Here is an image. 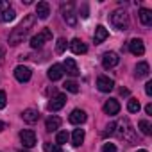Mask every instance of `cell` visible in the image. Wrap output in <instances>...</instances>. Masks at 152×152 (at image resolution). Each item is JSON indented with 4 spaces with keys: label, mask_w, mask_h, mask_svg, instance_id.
<instances>
[{
    "label": "cell",
    "mask_w": 152,
    "mask_h": 152,
    "mask_svg": "<svg viewBox=\"0 0 152 152\" xmlns=\"http://www.w3.org/2000/svg\"><path fill=\"white\" fill-rule=\"evenodd\" d=\"M138 16H140V22L143 23V25H152V11L150 9H140V13H138Z\"/></svg>",
    "instance_id": "44dd1931"
},
{
    "label": "cell",
    "mask_w": 152,
    "mask_h": 152,
    "mask_svg": "<svg viewBox=\"0 0 152 152\" xmlns=\"http://www.w3.org/2000/svg\"><path fill=\"white\" fill-rule=\"evenodd\" d=\"M45 127H47V131H57L59 127H61V118L59 116H50V118H47V122H45Z\"/></svg>",
    "instance_id": "7402d4cb"
},
{
    "label": "cell",
    "mask_w": 152,
    "mask_h": 152,
    "mask_svg": "<svg viewBox=\"0 0 152 152\" xmlns=\"http://www.w3.org/2000/svg\"><path fill=\"white\" fill-rule=\"evenodd\" d=\"M20 140H22V145L25 147V148H32L34 145H36V134H34V131H31V129H23L22 132H20Z\"/></svg>",
    "instance_id": "5b68a950"
},
{
    "label": "cell",
    "mask_w": 152,
    "mask_h": 152,
    "mask_svg": "<svg viewBox=\"0 0 152 152\" xmlns=\"http://www.w3.org/2000/svg\"><path fill=\"white\" fill-rule=\"evenodd\" d=\"M22 118H23V122H27V124H36V122L39 120V113H38L36 109L29 107V109H25V111L22 113Z\"/></svg>",
    "instance_id": "e0dca14e"
},
{
    "label": "cell",
    "mask_w": 152,
    "mask_h": 152,
    "mask_svg": "<svg viewBox=\"0 0 152 152\" xmlns=\"http://www.w3.org/2000/svg\"><path fill=\"white\" fill-rule=\"evenodd\" d=\"M50 39H52V31L50 29H43L39 34H36V36L31 38V47L32 48H41L43 43L45 41H50Z\"/></svg>",
    "instance_id": "277c9868"
},
{
    "label": "cell",
    "mask_w": 152,
    "mask_h": 152,
    "mask_svg": "<svg viewBox=\"0 0 152 152\" xmlns=\"http://www.w3.org/2000/svg\"><path fill=\"white\" fill-rule=\"evenodd\" d=\"M4 129H6V124H4V122H2V120H0V132H2V131H4Z\"/></svg>",
    "instance_id": "f35d334b"
},
{
    "label": "cell",
    "mask_w": 152,
    "mask_h": 152,
    "mask_svg": "<svg viewBox=\"0 0 152 152\" xmlns=\"http://www.w3.org/2000/svg\"><path fill=\"white\" fill-rule=\"evenodd\" d=\"M115 129H116V124H109V125L106 127V131H104V136H109V134H113V132H115Z\"/></svg>",
    "instance_id": "d6a6232c"
},
{
    "label": "cell",
    "mask_w": 152,
    "mask_h": 152,
    "mask_svg": "<svg viewBox=\"0 0 152 152\" xmlns=\"http://www.w3.org/2000/svg\"><path fill=\"white\" fill-rule=\"evenodd\" d=\"M129 50H131L134 56H143V54H145V45H143L141 39L134 38V39H131V43H129Z\"/></svg>",
    "instance_id": "4fadbf2b"
},
{
    "label": "cell",
    "mask_w": 152,
    "mask_h": 152,
    "mask_svg": "<svg viewBox=\"0 0 152 152\" xmlns=\"http://www.w3.org/2000/svg\"><path fill=\"white\" fill-rule=\"evenodd\" d=\"M4 52H6V48H4L2 43H0V57H4Z\"/></svg>",
    "instance_id": "74e56055"
},
{
    "label": "cell",
    "mask_w": 152,
    "mask_h": 152,
    "mask_svg": "<svg viewBox=\"0 0 152 152\" xmlns=\"http://www.w3.org/2000/svg\"><path fill=\"white\" fill-rule=\"evenodd\" d=\"M36 15H38L39 20H47L48 15H50V6H48V2H39V4L36 6Z\"/></svg>",
    "instance_id": "ac0fdd59"
},
{
    "label": "cell",
    "mask_w": 152,
    "mask_h": 152,
    "mask_svg": "<svg viewBox=\"0 0 152 152\" xmlns=\"http://www.w3.org/2000/svg\"><path fill=\"white\" fill-rule=\"evenodd\" d=\"M83 141H84V129H75L72 134V145L79 147V145H83Z\"/></svg>",
    "instance_id": "603a6c76"
},
{
    "label": "cell",
    "mask_w": 152,
    "mask_h": 152,
    "mask_svg": "<svg viewBox=\"0 0 152 152\" xmlns=\"http://www.w3.org/2000/svg\"><path fill=\"white\" fill-rule=\"evenodd\" d=\"M86 118H88V116H86V111H83V109H73L72 115L68 116L70 124H73V125H81V124H84Z\"/></svg>",
    "instance_id": "30bf717a"
},
{
    "label": "cell",
    "mask_w": 152,
    "mask_h": 152,
    "mask_svg": "<svg viewBox=\"0 0 152 152\" xmlns=\"http://www.w3.org/2000/svg\"><path fill=\"white\" fill-rule=\"evenodd\" d=\"M66 45H68V43H66L64 38H57V41H56V52H57V54H63V52L66 50Z\"/></svg>",
    "instance_id": "83f0119b"
},
{
    "label": "cell",
    "mask_w": 152,
    "mask_h": 152,
    "mask_svg": "<svg viewBox=\"0 0 152 152\" xmlns=\"http://www.w3.org/2000/svg\"><path fill=\"white\" fill-rule=\"evenodd\" d=\"M109 22H111V25H113L115 29H118V31H127V29H129V15H127L124 9L113 11L111 16H109Z\"/></svg>",
    "instance_id": "7a4b0ae2"
},
{
    "label": "cell",
    "mask_w": 152,
    "mask_h": 152,
    "mask_svg": "<svg viewBox=\"0 0 152 152\" xmlns=\"http://www.w3.org/2000/svg\"><path fill=\"white\" fill-rule=\"evenodd\" d=\"M34 23H36V16H34V15H27V16L23 18V22H22L16 29H13V32L9 34V45H11V47L20 45V43L25 39V36L29 34V31L34 27Z\"/></svg>",
    "instance_id": "6da1fadb"
},
{
    "label": "cell",
    "mask_w": 152,
    "mask_h": 152,
    "mask_svg": "<svg viewBox=\"0 0 152 152\" xmlns=\"http://www.w3.org/2000/svg\"><path fill=\"white\" fill-rule=\"evenodd\" d=\"M102 152H116V147H115V143H104V147H102Z\"/></svg>",
    "instance_id": "1f68e13d"
},
{
    "label": "cell",
    "mask_w": 152,
    "mask_h": 152,
    "mask_svg": "<svg viewBox=\"0 0 152 152\" xmlns=\"http://www.w3.org/2000/svg\"><path fill=\"white\" fill-rule=\"evenodd\" d=\"M148 73H150L148 63H138V64H136V77H138V79L148 77Z\"/></svg>",
    "instance_id": "ffe728a7"
},
{
    "label": "cell",
    "mask_w": 152,
    "mask_h": 152,
    "mask_svg": "<svg viewBox=\"0 0 152 152\" xmlns=\"http://www.w3.org/2000/svg\"><path fill=\"white\" fill-rule=\"evenodd\" d=\"M64 104H66V95H61V93H59V95H56V97L48 102V109H50V111H59Z\"/></svg>",
    "instance_id": "5bb4252c"
},
{
    "label": "cell",
    "mask_w": 152,
    "mask_h": 152,
    "mask_svg": "<svg viewBox=\"0 0 152 152\" xmlns=\"http://www.w3.org/2000/svg\"><path fill=\"white\" fill-rule=\"evenodd\" d=\"M68 138H70L68 132H66V131H61V132H57V136H56V143H57V145H64V143L68 141Z\"/></svg>",
    "instance_id": "f1b7e54d"
},
{
    "label": "cell",
    "mask_w": 152,
    "mask_h": 152,
    "mask_svg": "<svg viewBox=\"0 0 152 152\" xmlns=\"http://www.w3.org/2000/svg\"><path fill=\"white\" fill-rule=\"evenodd\" d=\"M107 36H109L107 29H106V27H102V25H99V27L95 29V36H93L95 45H100L102 41H106V38H107Z\"/></svg>",
    "instance_id": "d6986e66"
},
{
    "label": "cell",
    "mask_w": 152,
    "mask_h": 152,
    "mask_svg": "<svg viewBox=\"0 0 152 152\" xmlns=\"http://www.w3.org/2000/svg\"><path fill=\"white\" fill-rule=\"evenodd\" d=\"M81 16H83V18H88V6H86V4L83 6V15H81Z\"/></svg>",
    "instance_id": "d590c367"
},
{
    "label": "cell",
    "mask_w": 152,
    "mask_h": 152,
    "mask_svg": "<svg viewBox=\"0 0 152 152\" xmlns=\"http://www.w3.org/2000/svg\"><path fill=\"white\" fill-rule=\"evenodd\" d=\"M7 7H11V6H9V2H0V13H2V11H6Z\"/></svg>",
    "instance_id": "e575fe53"
},
{
    "label": "cell",
    "mask_w": 152,
    "mask_h": 152,
    "mask_svg": "<svg viewBox=\"0 0 152 152\" xmlns=\"http://www.w3.org/2000/svg\"><path fill=\"white\" fill-rule=\"evenodd\" d=\"M15 18H16V11H15L13 7H7L6 11L0 13V20H2L4 23H9V22H13Z\"/></svg>",
    "instance_id": "cb8c5ba5"
},
{
    "label": "cell",
    "mask_w": 152,
    "mask_h": 152,
    "mask_svg": "<svg viewBox=\"0 0 152 152\" xmlns=\"http://www.w3.org/2000/svg\"><path fill=\"white\" fill-rule=\"evenodd\" d=\"M70 48H72L73 54H86V52H88L86 43H84L83 39H79V38H73V39L70 41Z\"/></svg>",
    "instance_id": "8fae6325"
},
{
    "label": "cell",
    "mask_w": 152,
    "mask_h": 152,
    "mask_svg": "<svg viewBox=\"0 0 152 152\" xmlns=\"http://www.w3.org/2000/svg\"><path fill=\"white\" fill-rule=\"evenodd\" d=\"M63 18H64V22L70 27H75V23H77V16H75V13H73V6L72 4H68L66 7H63Z\"/></svg>",
    "instance_id": "9c48e42d"
},
{
    "label": "cell",
    "mask_w": 152,
    "mask_h": 152,
    "mask_svg": "<svg viewBox=\"0 0 152 152\" xmlns=\"http://www.w3.org/2000/svg\"><path fill=\"white\" fill-rule=\"evenodd\" d=\"M145 111H147V115H152V104H147Z\"/></svg>",
    "instance_id": "8d00e7d4"
},
{
    "label": "cell",
    "mask_w": 152,
    "mask_h": 152,
    "mask_svg": "<svg viewBox=\"0 0 152 152\" xmlns=\"http://www.w3.org/2000/svg\"><path fill=\"white\" fill-rule=\"evenodd\" d=\"M120 93H122V95H129V90H125V88H122V90H120Z\"/></svg>",
    "instance_id": "ab89813d"
},
{
    "label": "cell",
    "mask_w": 152,
    "mask_h": 152,
    "mask_svg": "<svg viewBox=\"0 0 152 152\" xmlns=\"http://www.w3.org/2000/svg\"><path fill=\"white\" fill-rule=\"evenodd\" d=\"M120 131H118V136L124 140V141H129V143H136V136H134V129L129 122V118H124L120 122Z\"/></svg>",
    "instance_id": "3957f363"
},
{
    "label": "cell",
    "mask_w": 152,
    "mask_h": 152,
    "mask_svg": "<svg viewBox=\"0 0 152 152\" xmlns=\"http://www.w3.org/2000/svg\"><path fill=\"white\" fill-rule=\"evenodd\" d=\"M43 150L45 152H63L57 143H43Z\"/></svg>",
    "instance_id": "f546056e"
},
{
    "label": "cell",
    "mask_w": 152,
    "mask_h": 152,
    "mask_svg": "<svg viewBox=\"0 0 152 152\" xmlns=\"http://www.w3.org/2000/svg\"><path fill=\"white\" fill-rule=\"evenodd\" d=\"M63 70H66V73L72 75V77H77V75H79V66H77V63H75L72 57H66V61L63 64Z\"/></svg>",
    "instance_id": "7c38bea8"
},
{
    "label": "cell",
    "mask_w": 152,
    "mask_h": 152,
    "mask_svg": "<svg viewBox=\"0 0 152 152\" xmlns=\"http://www.w3.org/2000/svg\"><path fill=\"white\" fill-rule=\"evenodd\" d=\"M31 75H32L31 68H27V66H23V64H20V66L15 68V77H16V81H20V83H27V81L31 79Z\"/></svg>",
    "instance_id": "ba28073f"
},
{
    "label": "cell",
    "mask_w": 152,
    "mask_h": 152,
    "mask_svg": "<svg viewBox=\"0 0 152 152\" xmlns=\"http://www.w3.org/2000/svg\"><path fill=\"white\" fill-rule=\"evenodd\" d=\"M118 111H120V104H118L116 99L106 100V104H104V113L106 115H118Z\"/></svg>",
    "instance_id": "2e32d148"
},
{
    "label": "cell",
    "mask_w": 152,
    "mask_h": 152,
    "mask_svg": "<svg viewBox=\"0 0 152 152\" xmlns=\"http://www.w3.org/2000/svg\"><path fill=\"white\" fill-rule=\"evenodd\" d=\"M20 152H29V150H20Z\"/></svg>",
    "instance_id": "b9f144b4"
},
{
    "label": "cell",
    "mask_w": 152,
    "mask_h": 152,
    "mask_svg": "<svg viewBox=\"0 0 152 152\" xmlns=\"http://www.w3.org/2000/svg\"><path fill=\"white\" fill-rule=\"evenodd\" d=\"M138 127H140V131H141L145 136H150V134H152V125H150L148 120H140Z\"/></svg>",
    "instance_id": "d4e9b609"
},
{
    "label": "cell",
    "mask_w": 152,
    "mask_h": 152,
    "mask_svg": "<svg viewBox=\"0 0 152 152\" xmlns=\"http://www.w3.org/2000/svg\"><path fill=\"white\" fill-rule=\"evenodd\" d=\"M145 93H147V95H148V97H150V95H152V83H150V81H148V83H147V84H145Z\"/></svg>",
    "instance_id": "836d02e7"
},
{
    "label": "cell",
    "mask_w": 152,
    "mask_h": 152,
    "mask_svg": "<svg viewBox=\"0 0 152 152\" xmlns=\"http://www.w3.org/2000/svg\"><path fill=\"white\" fill-rule=\"evenodd\" d=\"M97 88H99L102 93H109V91H113V88H115V81L109 79V77H106V75H100V77L97 79Z\"/></svg>",
    "instance_id": "52a82bcc"
},
{
    "label": "cell",
    "mask_w": 152,
    "mask_h": 152,
    "mask_svg": "<svg viewBox=\"0 0 152 152\" xmlns=\"http://www.w3.org/2000/svg\"><path fill=\"white\" fill-rule=\"evenodd\" d=\"M118 63H120V57H118L116 52H106V54L102 56V66H104L106 70L115 68Z\"/></svg>",
    "instance_id": "8992f818"
},
{
    "label": "cell",
    "mask_w": 152,
    "mask_h": 152,
    "mask_svg": "<svg viewBox=\"0 0 152 152\" xmlns=\"http://www.w3.org/2000/svg\"><path fill=\"white\" fill-rule=\"evenodd\" d=\"M64 75V70H63V64H52L48 68V79L50 81H59Z\"/></svg>",
    "instance_id": "9a60e30c"
},
{
    "label": "cell",
    "mask_w": 152,
    "mask_h": 152,
    "mask_svg": "<svg viewBox=\"0 0 152 152\" xmlns=\"http://www.w3.org/2000/svg\"><path fill=\"white\" fill-rule=\"evenodd\" d=\"M140 100L138 99H131L129 102H127V109H129V113H138L140 111Z\"/></svg>",
    "instance_id": "484cf974"
},
{
    "label": "cell",
    "mask_w": 152,
    "mask_h": 152,
    "mask_svg": "<svg viewBox=\"0 0 152 152\" xmlns=\"http://www.w3.org/2000/svg\"><path fill=\"white\" fill-rule=\"evenodd\" d=\"M7 106V95L6 91H0V109H4Z\"/></svg>",
    "instance_id": "4dcf8cb0"
},
{
    "label": "cell",
    "mask_w": 152,
    "mask_h": 152,
    "mask_svg": "<svg viewBox=\"0 0 152 152\" xmlns=\"http://www.w3.org/2000/svg\"><path fill=\"white\" fill-rule=\"evenodd\" d=\"M64 90L70 91V93H79V84L75 81H66L64 83Z\"/></svg>",
    "instance_id": "4316f807"
},
{
    "label": "cell",
    "mask_w": 152,
    "mask_h": 152,
    "mask_svg": "<svg viewBox=\"0 0 152 152\" xmlns=\"http://www.w3.org/2000/svg\"><path fill=\"white\" fill-rule=\"evenodd\" d=\"M138 152H147V150H143V148H141V150H138Z\"/></svg>",
    "instance_id": "60d3db41"
}]
</instances>
